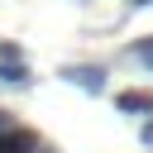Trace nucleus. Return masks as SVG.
Returning a JSON list of instances; mask_svg holds the SVG:
<instances>
[{
    "label": "nucleus",
    "instance_id": "1",
    "mask_svg": "<svg viewBox=\"0 0 153 153\" xmlns=\"http://www.w3.org/2000/svg\"><path fill=\"white\" fill-rule=\"evenodd\" d=\"M62 81L81 86L86 96H100V91H105V72L91 67V62H67V67H62Z\"/></svg>",
    "mask_w": 153,
    "mask_h": 153
},
{
    "label": "nucleus",
    "instance_id": "2",
    "mask_svg": "<svg viewBox=\"0 0 153 153\" xmlns=\"http://www.w3.org/2000/svg\"><path fill=\"white\" fill-rule=\"evenodd\" d=\"M0 153H38V134L33 129H5L0 134Z\"/></svg>",
    "mask_w": 153,
    "mask_h": 153
},
{
    "label": "nucleus",
    "instance_id": "3",
    "mask_svg": "<svg viewBox=\"0 0 153 153\" xmlns=\"http://www.w3.org/2000/svg\"><path fill=\"white\" fill-rule=\"evenodd\" d=\"M115 105H120L124 115H139V110H153V96H143V91H120Z\"/></svg>",
    "mask_w": 153,
    "mask_h": 153
},
{
    "label": "nucleus",
    "instance_id": "4",
    "mask_svg": "<svg viewBox=\"0 0 153 153\" xmlns=\"http://www.w3.org/2000/svg\"><path fill=\"white\" fill-rule=\"evenodd\" d=\"M0 81H5V86H29V67H24L19 57H14V62L0 57Z\"/></svg>",
    "mask_w": 153,
    "mask_h": 153
},
{
    "label": "nucleus",
    "instance_id": "5",
    "mask_svg": "<svg viewBox=\"0 0 153 153\" xmlns=\"http://www.w3.org/2000/svg\"><path fill=\"white\" fill-rule=\"evenodd\" d=\"M139 139H143V143L153 148V120H143V129H139Z\"/></svg>",
    "mask_w": 153,
    "mask_h": 153
},
{
    "label": "nucleus",
    "instance_id": "6",
    "mask_svg": "<svg viewBox=\"0 0 153 153\" xmlns=\"http://www.w3.org/2000/svg\"><path fill=\"white\" fill-rule=\"evenodd\" d=\"M5 129H10V115H5V110H0V134H5Z\"/></svg>",
    "mask_w": 153,
    "mask_h": 153
},
{
    "label": "nucleus",
    "instance_id": "7",
    "mask_svg": "<svg viewBox=\"0 0 153 153\" xmlns=\"http://www.w3.org/2000/svg\"><path fill=\"white\" fill-rule=\"evenodd\" d=\"M139 62H148V67H153V53H148V57H139Z\"/></svg>",
    "mask_w": 153,
    "mask_h": 153
},
{
    "label": "nucleus",
    "instance_id": "8",
    "mask_svg": "<svg viewBox=\"0 0 153 153\" xmlns=\"http://www.w3.org/2000/svg\"><path fill=\"white\" fill-rule=\"evenodd\" d=\"M134 5H153V0H134Z\"/></svg>",
    "mask_w": 153,
    "mask_h": 153
}]
</instances>
